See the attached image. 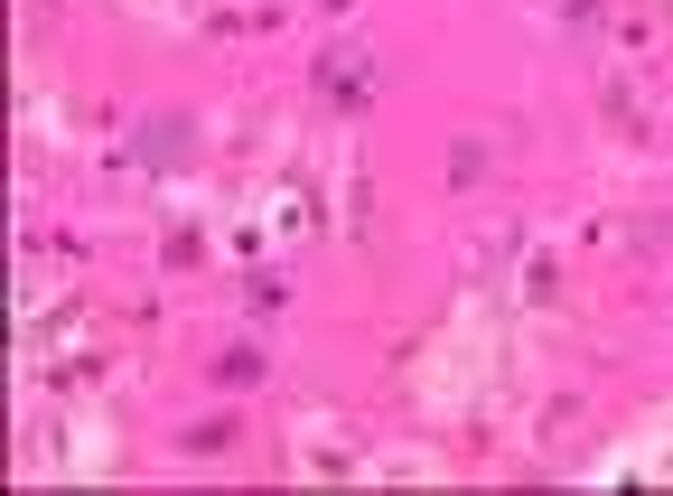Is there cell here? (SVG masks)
<instances>
[{
    "mask_svg": "<svg viewBox=\"0 0 673 496\" xmlns=\"http://www.w3.org/2000/svg\"><path fill=\"white\" fill-rule=\"evenodd\" d=\"M327 95H365V66H356V57H327Z\"/></svg>",
    "mask_w": 673,
    "mask_h": 496,
    "instance_id": "1",
    "label": "cell"
}]
</instances>
